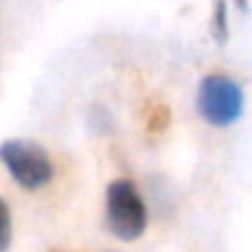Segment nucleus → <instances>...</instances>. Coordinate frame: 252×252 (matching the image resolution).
<instances>
[{"label":"nucleus","instance_id":"obj_1","mask_svg":"<svg viewBox=\"0 0 252 252\" xmlns=\"http://www.w3.org/2000/svg\"><path fill=\"white\" fill-rule=\"evenodd\" d=\"M149 213L139 188L129 178H116L106 188V225L114 237L131 242L146 230Z\"/></svg>","mask_w":252,"mask_h":252},{"label":"nucleus","instance_id":"obj_2","mask_svg":"<svg viewBox=\"0 0 252 252\" xmlns=\"http://www.w3.org/2000/svg\"><path fill=\"white\" fill-rule=\"evenodd\" d=\"M198 114L210 126H230L240 119L245 106V94L240 84L227 74H208L198 84L195 94Z\"/></svg>","mask_w":252,"mask_h":252},{"label":"nucleus","instance_id":"obj_3","mask_svg":"<svg viewBox=\"0 0 252 252\" xmlns=\"http://www.w3.org/2000/svg\"><path fill=\"white\" fill-rule=\"evenodd\" d=\"M0 161H3V166L13 176V181L18 186H23L25 190L45 188L55 176V166L50 161V154L40 144H32L25 139L5 141L0 146Z\"/></svg>","mask_w":252,"mask_h":252},{"label":"nucleus","instance_id":"obj_4","mask_svg":"<svg viewBox=\"0 0 252 252\" xmlns=\"http://www.w3.org/2000/svg\"><path fill=\"white\" fill-rule=\"evenodd\" d=\"M210 32H213V37H215L220 45L227 40V5H225V0H215V5H213Z\"/></svg>","mask_w":252,"mask_h":252},{"label":"nucleus","instance_id":"obj_5","mask_svg":"<svg viewBox=\"0 0 252 252\" xmlns=\"http://www.w3.org/2000/svg\"><path fill=\"white\" fill-rule=\"evenodd\" d=\"M168 124H171V109L161 101H156L146 116V126H149V131L151 134H161L168 129Z\"/></svg>","mask_w":252,"mask_h":252},{"label":"nucleus","instance_id":"obj_6","mask_svg":"<svg viewBox=\"0 0 252 252\" xmlns=\"http://www.w3.org/2000/svg\"><path fill=\"white\" fill-rule=\"evenodd\" d=\"M10 242H13V218L8 203L0 198V252H8Z\"/></svg>","mask_w":252,"mask_h":252},{"label":"nucleus","instance_id":"obj_7","mask_svg":"<svg viewBox=\"0 0 252 252\" xmlns=\"http://www.w3.org/2000/svg\"><path fill=\"white\" fill-rule=\"evenodd\" d=\"M235 3H237L240 10H247V0H235Z\"/></svg>","mask_w":252,"mask_h":252}]
</instances>
